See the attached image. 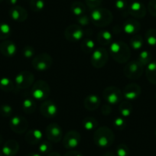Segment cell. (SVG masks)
I'll return each instance as SVG.
<instances>
[{
	"label": "cell",
	"instance_id": "obj_1",
	"mask_svg": "<svg viewBox=\"0 0 156 156\" xmlns=\"http://www.w3.org/2000/svg\"><path fill=\"white\" fill-rule=\"evenodd\" d=\"M109 54L112 59L119 64H126L131 58L129 47L122 41H112L109 44Z\"/></svg>",
	"mask_w": 156,
	"mask_h": 156
},
{
	"label": "cell",
	"instance_id": "obj_2",
	"mask_svg": "<svg viewBox=\"0 0 156 156\" xmlns=\"http://www.w3.org/2000/svg\"><path fill=\"white\" fill-rule=\"evenodd\" d=\"M115 135L111 129L107 126L97 128L94 134V143L100 148H107L113 144Z\"/></svg>",
	"mask_w": 156,
	"mask_h": 156
},
{
	"label": "cell",
	"instance_id": "obj_3",
	"mask_svg": "<svg viewBox=\"0 0 156 156\" xmlns=\"http://www.w3.org/2000/svg\"><path fill=\"white\" fill-rule=\"evenodd\" d=\"M91 22L95 26L106 27L110 25L113 19L112 12L105 8H97L91 11L90 15Z\"/></svg>",
	"mask_w": 156,
	"mask_h": 156
},
{
	"label": "cell",
	"instance_id": "obj_4",
	"mask_svg": "<svg viewBox=\"0 0 156 156\" xmlns=\"http://www.w3.org/2000/svg\"><path fill=\"white\" fill-rule=\"evenodd\" d=\"M51 94V88L48 83L43 80H38L32 85L31 95L34 100L44 101Z\"/></svg>",
	"mask_w": 156,
	"mask_h": 156
},
{
	"label": "cell",
	"instance_id": "obj_5",
	"mask_svg": "<svg viewBox=\"0 0 156 156\" xmlns=\"http://www.w3.org/2000/svg\"><path fill=\"white\" fill-rule=\"evenodd\" d=\"M31 64L35 70L39 72H44L50 69L52 66L53 58L48 53L38 54L34 57Z\"/></svg>",
	"mask_w": 156,
	"mask_h": 156
},
{
	"label": "cell",
	"instance_id": "obj_6",
	"mask_svg": "<svg viewBox=\"0 0 156 156\" xmlns=\"http://www.w3.org/2000/svg\"><path fill=\"white\" fill-rule=\"evenodd\" d=\"M64 37L70 42L81 41L85 37V31L82 26L78 24H72L68 25L64 31Z\"/></svg>",
	"mask_w": 156,
	"mask_h": 156
},
{
	"label": "cell",
	"instance_id": "obj_7",
	"mask_svg": "<svg viewBox=\"0 0 156 156\" xmlns=\"http://www.w3.org/2000/svg\"><path fill=\"white\" fill-rule=\"evenodd\" d=\"M142 73L143 66L138 61V60L128 61L123 68L124 75L129 79H139L142 75Z\"/></svg>",
	"mask_w": 156,
	"mask_h": 156
},
{
	"label": "cell",
	"instance_id": "obj_8",
	"mask_svg": "<svg viewBox=\"0 0 156 156\" xmlns=\"http://www.w3.org/2000/svg\"><path fill=\"white\" fill-rule=\"evenodd\" d=\"M109 53L104 48H97L91 54L90 63L95 68H102L107 63Z\"/></svg>",
	"mask_w": 156,
	"mask_h": 156
},
{
	"label": "cell",
	"instance_id": "obj_9",
	"mask_svg": "<svg viewBox=\"0 0 156 156\" xmlns=\"http://www.w3.org/2000/svg\"><path fill=\"white\" fill-rule=\"evenodd\" d=\"M122 92L119 88L115 86L107 87L103 91V98L109 104H118L122 100Z\"/></svg>",
	"mask_w": 156,
	"mask_h": 156
},
{
	"label": "cell",
	"instance_id": "obj_10",
	"mask_svg": "<svg viewBox=\"0 0 156 156\" xmlns=\"http://www.w3.org/2000/svg\"><path fill=\"white\" fill-rule=\"evenodd\" d=\"M14 82L17 89L26 90L34 83V76L31 72L24 70L16 75Z\"/></svg>",
	"mask_w": 156,
	"mask_h": 156
},
{
	"label": "cell",
	"instance_id": "obj_11",
	"mask_svg": "<svg viewBox=\"0 0 156 156\" xmlns=\"http://www.w3.org/2000/svg\"><path fill=\"white\" fill-rule=\"evenodd\" d=\"M28 122L26 118L20 115L12 116L9 121L10 129L16 134H23L28 128Z\"/></svg>",
	"mask_w": 156,
	"mask_h": 156
},
{
	"label": "cell",
	"instance_id": "obj_12",
	"mask_svg": "<svg viewBox=\"0 0 156 156\" xmlns=\"http://www.w3.org/2000/svg\"><path fill=\"white\" fill-rule=\"evenodd\" d=\"M45 134L49 142L52 143H58L62 139L63 131L58 124L51 123L46 127Z\"/></svg>",
	"mask_w": 156,
	"mask_h": 156
},
{
	"label": "cell",
	"instance_id": "obj_13",
	"mask_svg": "<svg viewBox=\"0 0 156 156\" xmlns=\"http://www.w3.org/2000/svg\"><path fill=\"white\" fill-rule=\"evenodd\" d=\"M81 141L80 133L75 130H71L66 133L63 139V145L67 149H73L79 145Z\"/></svg>",
	"mask_w": 156,
	"mask_h": 156
},
{
	"label": "cell",
	"instance_id": "obj_14",
	"mask_svg": "<svg viewBox=\"0 0 156 156\" xmlns=\"http://www.w3.org/2000/svg\"><path fill=\"white\" fill-rule=\"evenodd\" d=\"M40 112L46 118H54L58 113V106L55 102L46 100L43 101L40 106Z\"/></svg>",
	"mask_w": 156,
	"mask_h": 156
},
{
	"label": "cell",
	"instance_id": "obj_15",
	"mask_svg": "<svg viewBox=\"0 0 156 156\" xmlns=\"http://www.w3.org/2000/svg\"><path fill=\"white\" fill-rule=\"evenodd\" d=\"M128 14L136 19H142L146 14V9L142 2L134 1L129 5Z\"/></svg>",
	"mask_w": 156,
	"mask_h": 156
},
{
	"label": "cell",
	"instance_id": "obj_16",
	"mask_svg": "<svg viewBox=\"0 0 156 156\" xmlns=\"http://www.w3.org/2000/svg\"><path fill=\"white\" fill-rule=\"evenodd\" d=\"M141 87L137 83H129L124 87L122 95L127 100H133L140 96Z\"/></svg>",
	"mask_w": 156,
	"mask_h": 156
},
{
	"label": "cell",
	"instance_id": "obj_17",
	"mask_svg": "<svg viewBox=\"0 0 156 156\" xmlns=\"http://www.w3.org/2000/svg\"><path fill=\"white\" fill-rule=\"evenodd\" d=\"M9 16L17 22H23L28 18V12L23 7L15 5L9 9Z\"/></svg>",
	"mask_w": 156,
	"mask_h": 156
},
{
	"label": "cell",
	"instance_id": "obj_18",
	"mask_svg": "<svg viewBox=\"0 0 156 156\" xmlns=\"http://www.w3.org/2000/svg\"><path fill=\"white\" fill-rule=\"evenodd\" d=\"M43 133L39 129H31L26 132L25 136V141L30 145H37L41 142Z\"/></svg>",
	"mask_w": 156,
	"mask_h": 156
},
{
	"label": "cell",
	"instance_id": "obj_19",
	"mask_svg": "<svg viewBox=\"0 0 156 156\" xmlns=\"http://www.w3.org/2000/svg\"><path fill=\"white\" fill-rule=\"evenodd\" d=\"M101 104L100 97L96 94H90L87 96L83 100V106L89 111H94L98 109Z\"/></svg>",
	"mask_w": 156,
	"mask_h": 156
},
{
	"label": "cell",
	"instance_id": "obj_20",
	"mask_svg": "<svg viewBox=\"0 0 156 156\" xmlns=\"http://www.w3.org/2000/svg\"><path fill=\"white\" fill-rule=\"evenodd\" d=\"M0 52L5 57L14 56L17 52V46L13 41L5 40L0 43Z\"/></svg>",
	"mask_w": 156,
	"mask_h": 156
},
{
	"label": "cell",
	"instance_id": "obj_21",
	"mask_svg": "<svg viewBox=\"0 0 156 156\" xmlns=\"http://www.w3.org/2000/svg\"><path fill=\"white\" fill-rule=\"evenodd\" d=\"M19 144L14 139H9L4 143L2 151L5 156H14L19 152Z\"/></svg>",
	"mask_w": 156,
	"mask_h": 156
},
{
	"label": "cell",
	"instance_id": "obj_22",
	"mask_svg": "<svg viewBox=\"0 0 156 156\" xmlns=\"http://www.w3.org/2000/svg\"><path fill=\"white\" fill-rule=\"evenodd\" d=\"M141 28L140 23L136 19H127L123 24L122 30L129 35H135L139 31Z\"/></svg>",
	"mask_w": 156,
	"mask_h": 156
},
{
	"label": "cell",
	"instance_id": "obj_23",
	"mask_svg": "<svg viewBox=\"0 0 156 156\" xmlns=\"http://www.w3.org/2000/svg\"><path fill=\"white\" fill-rule=\"evenodd\" d=\"M113 37L112 33L108 30H101L97 35V41L103 46L109 45L112 42Z\"/></svg>",
	"mask_w": 156,
	"mask_h": 156
},
{
	"label": "cell",
	"instance_id": "obj_24",
	"mask_svg": "<svg viewBox=\"0 0 156 156\" xmlns=\"http://www.w3.org/2000/svg\"><path fill=\"white\" fill-rule=\"evenodd\" d=\"M22 109L27 114H32L36 110V103L34 98L26 96L22 101Z\"/></svg>",
	"mask_w": 156,
	"mask_h": 156
},
{
	"label": "cell",
	"instance_id": "obj_25",
	"mask_svg": "<svg viewBox=\"0 0 156 156\" xmlns=\"http://www.w3.org/2000/svg\"><path fill=\"white\" fill-rule=\"evenodd\" d=\"M80 47H81L82 51L86 54H92V52L97 48L96 43L94 42L93 39H91L89 37H83V40L81 41Z\"/></svg>",
	"mask_w": 156,
	"mask_h": 156
},
{
	"label": "cell",
	"instance_id": "obj_26",
	"mask_svg": "<svg viewBox=\"0 0 156 156\" xmlns=\"http://www.w3.org/2000/svg\"><path fill=\"white\" fill-rule=\"evenodd\" d=\"M146 77L150 83L156 84V61H151L147 65Z\"/></svg>",
	"mask_w": 156,
	"mask_h": 156
},
{
	"label": "cell",
	"instance_id": "obj_27",
	"mask_svg": "<svg viewBox=\"0 0 156 156\" xmlns=\"http://www.w3.org/2000/svg\"><path fill=\"white\" fill-rule=\"evenodd\" d=\"M15 82L9 77H2L0 79V89L5 92H12L16 89Z\"/></svg>",
	"mask_w": 156,
	"mask_h": 156
},
{
	"label": "cell",
	"instance_id": "obj_28",
	"mask_svg": "<svg viewBox=\"0 0 156 156\" xmlns=\"http://www.w3.org/2000/svg\"><path fill=\"white\" fill-rule=\"evenodd\" d=\"M133 105L129 101H123L119 103V112L122 117H129L133 113Z\"/></svg>",
	"mask_w": 156,
	"mask_h": 156
},
{
	"label": "cell",
	"instance_id": "obj_29",
	"mask_svg": "<svg viewBox=\"0 0 156 156\" xmlns=\"http://www.w3.org/2000/svg\"><path fill=\"white\" fill-rule=\"evenodd\" d=\"M70 11L73 13V16H75L76 17H79L84 14L85 11H86V7L83 2L76 1V2L72 3L71 6H70Z\"/></svg>",
	"mask_w": 156,
	"mask_h": 156
},
{
	"label": "cell",
	"instance_id": "obj_30",
	"mask_svg": "<svg viewBox=\"0 0 156 156\" xmlns=\"http://www.w3.org/2000/svg\"><path fill=\"white\" fill-rule=\"evenodd\" d=\"M82 125L85 129L87 131H91V130L97 129V126H98V122L94 117L87 116L83 119Z\"/></svg>",
	"mask_w": 156,
	"mask_h": 156
},
{
	"label": "cell",
	"instance_id": "obj_31",
	"mask_svg": "<svg viewBox=\"0 0 156 156\" xmlns=\"http://www.w3.org/2000/svg\"><path fill=\"white\" fill-rule=\"evenodd\" d=\"M144 44L143 38L139 34H135L130 39V46L134 50H139L142 48Z\"/></svg>",
	"mask_w": 156,
	"mask_h": 156
},
{
	"label": "cell",
	"instance_id": "obj_32",
	"mask_svg": "<svg viewBox=\"0 0 156 156\" xmlns=\"http://www.w3.org/2000/svg\"><path fill=\"white\" fill-rule=\"evenodd\" d=\"M12 28L9 25L2 22L0 23V40H5L10 37Z\"/></svg>",
	"mask_w": 156,
	"mask_h": 156
},
{
	"label": "cell",
	"instance_id": "obj_33",
	"mask_svg": "<svg viewBox=\"0 0 156 156\" xmlns=\"http://www.w3.org/2000/svg\"><path fill=\"white\" fill-rule=\"evenodd\" d=\"M30 9L32 10L34 12H41L44 8V0H30L29 2Z\"/></svg>",
	"mask_w": 156,
	"mask_h": 156
},
{
	"label": "cell",
	"instance_id": "obj_34",
	"mask_svg": "<svg viewBox=\"0 0 156 156\" xmlns=\"http://www.w3.org/2000/svg\"><path fill=\"white\" fill-rule=\"evenodd\" d=\"M145 41L150 46L156 45V30L150 28L145 33Z\"/></svg>",
	"mask_w": 156,
	"mask_h": 156
},
{
	"label": "cell",
	"instance_id": "obj_35",
	"mask_svg": "<svg viewBox=\"0 0 156 156\" xmlns=\"http://www.w3.org/2000/svg\"><path fill=\"white\" fill-rule=\"evenodd\" d=\"M151 55L148 51H143L141 52L138 58V61L142 64V66H146L151 62Z\"/></svg>",
	"mask_w": 156,
	"mask_h": 156
},
{
	"label": "cell",
	"instance_id": "obj_36",
	"mask_svg": "<svg viewBox=\"0 0 156 156\" xmlns=\"http://www.w3.org/2000/svg\"><path fill=\"white\" fill-rule=\"evenodd\" d=\"M52 148V142L48 141H43L39 143L38 145V151L39 152L41 153V154H49L50 152H51Z\"/></svg>",
	"mask_w": 156,
	"mask_h": 156
},
{
	"label": "cell",
	"instance_id": "obj_37",
	"mask_svg": "<svg viewBox=\"0 0 156 156\" xmlns=\"http://www.w3.org/2000/svg\"><path fill=\"white\" fill-rule=\"evenodd\" d=\"M115 9L121 13H127L128 14L129 5L126 0H115L114 3Z\"/></svg>",
	"mask_w": 156,
	"mask_h": 156
},
{
	"label": "cell",
	"instance_id": "obj_38",
	"mask_svg": "<svg viewBox=\"0 0 156 156\" xmlns=\"http://www.w3.org/2000/svg\"><path fill=\"white\" fill-rule=\"evenodd\" d=\"M115 154L116 156H129V148L126 144H119L117 145Z\"/></svg>",
	"mask_w": 156,
	"mask_h": 156
},
{
	"label": "cell",
	"instance_id": "obj_39",
	"mask_svg": "<svg viewBox=\"0 0 156 156\" xmlns=\"http://www.w3.org/2000/svg\"><path fill=\"white\" fill-rule=\"evenodd\" d=\"M127 123L124 119V117L122 116H117L113 120V126L116 130H123L126 126Z\"/></svg>",
	"mask_w": 156,
	"mask_h": 156
},
{
	"label": "cell",
	"instance_id": "obj_40",
	"mask_svg": "<svg viewBox=\"0 0 156 156\" xmlns=\"http://www.w3.org/2000/svg\"><path fill=\"white\" fill-rule=\"evenodd\" d=\"M13 109L10 105L2 104L0 106V115L3 117L12 116Z\"/></svg>",
	"mask_w": 156,
	"mask_h": 156
},
{
	"label": "cell",
	"instance_id": "obj_41",
	"mask_svg": "<svg viewBox=\"0 0 156 156\" xmlns=\"http://www.w3.org/2000/svg\"><path fill=\"white\" fill-rule=\"evenodd\" d=\"M22 54H23V56L25 58H31L32 57L34 56L35 55V50H34V48L32 46L27 45L22 50Z\"/></svg>",
	"mask_w": 156,
	"mask_h": 156
},
{
	"label": "cell",
	"instance_id": "obj_42",
	"mask_svg": "<svg viewBox=\"0 0 156 156\" xmlns=\"http://www.w3.org/2000/svg\"><path fill=\"white\" fill-rule=\"evenodd\" d=\"M76 21L78 22V25L80 26H87L91 22L90 18L85 14L82 15L79 17H76Z\"/></svg>",
	"mask_w": 156,
	"mask_h": 156
},
{
	"label": "cell",
	"instance_id": "obj_43",
	"mask_svg": "<svg viewBox=\"0 0 156 156\" xmlns=\"http://www.w3.org/2000/svg\"><path fill=\"white\" fill-rule=\"evenodd\" d=\"M103 0H85L86 5L91 9H97L101 5Z\"/></svg>",
	"mask_w": 156,
	"mask_h": 156
},
{
	"label": "cell",
	"instance_id": "obj_44",
	"mask_svg": "<svg viewBox=\"0 0 156 156\" xmlns=\"http://www.w3.org/2000/svg\"><path fill=\"white\" fill-rule=\"evenodd\" d=\"M148 9L151 16L156 17V0H151L148 5Z\"/></svg>",
	"mask_w": 156,
	"mask_h": 156
},
{
	"label": "cell",
	"instance_id": "obj_45",
	"mask_svg": "<svg viewBox=\"0 0 156 156\" xmlns=\"http://www.w3.org/2000/svg\"><path fill=\"white\" fill-rule=\"evenodd\" d=\"M101 112L104 115H110L112 112V108H111L110 104H103L101 107Z\"/></svg>",
	"mask_w": 156,
	"mask_h": 156
},
{
	"label": "cell",
	"instance_id": "obj_46",
	"mask_svg": "<svg viewBox=\"0 0 156 156\" xmlns=\"http://www.w3.org/2000/svg\"><path fill=\"white\" fill-rule=\"evenodd\" d=\"M64 156H83L80 151H75V150H71V151H67L64 154Z\"/></svg>",
	"mask_w": 156,
	"mask_h": 156
},
{
	"label": "cell",
	"instance_id": "obj_47",
	"mask_svg": "<svg viewBox=\"0 0 156 156\" xmlns=\"http://www.w3.org/2000/svg\"><path fill=\"white\" fill-rule=\"evenodd\" d=\"M7 1V3L9 4V5H12V6H15V5H16V4H17L18 2V0H6Z\"/></svg>",
	"mask_w": 156,
	"mask_h": 156
},
{
	"label": "cell",
	"instance_id": "obj_48",
	"mask_svg": "<svg viewBox=\"0 0 156 156\" xmlns=\"http://www.w3.org/2000/svg\"><path fill=\"white\" fill-rule=\"evenodd\" d=\"M47 156H61V155L59 154V153L57 152V151H51V152H50L49 154H48Z\"/></svg>",
	"mask_w": 156,
	"mask_h": 156
},
{
	"label": "cell",
	"instance_id": "obj_49",
	"mask_svg": "<svg viewBox=\"0 0 156 156\" xmlns=\"http://www.w3.org/2000/svg\"><path fill=\"white\" fill-rule=\"evenodd\" d=\"M102 156H116V155H115V153L112 152V151H107V152L103 154Z\"/></svg>",
	"mask_w": 156,
	"mask_h": 156
},
{
	"label": "cell",
	"instance_id": "obj_50",
	"mask_svg": "<svg viewBox=\"0 0 156 156\" xmlns=\"http://www.w3.org/2000/svg\"><path fill=\"white\" fill-rule=\"evenodd\" d=\"M25 156H41V154H39V153L31 152V153H29V154H27L26 155H25Z\"/></svg>",
	"mask_w": 156,
	"mask_h": 156
},
{
	"label": "cell",
	"instance_id": "obj_51",
	"mask_svg": "<svg viewBox=\"0 0 156 156\" xmlns=\"http://www.w3.org/2000/svg\"><path fill=\"white\" fill-rule=\"evenodd\" d=\"M2 142H3V138H2V135L0 134V145H2Z\"/></svg>",
	"mask_w": 156,
	"mask_h": 156
},
{
	"label": "cell",
	"instance_id": "obj_52",
	"mask_svg": "<svg viewBox=\"0 0 156 156\" xmlns=\"http://www.w3.org/2000/svg\"><path fill=\"white\" fill-rule=\"evenodd\" d=\"M4 154H3V153H2V150H0V156H3Z\"/></svg>",
	"mask_w": 156,
	"mask_h": 156
},
{
	"label": "cell",
	"instance_id": "obj_53",
	"mask_svg": "<svg viewBox=\"0 0 156 156\" xmlns=\"http://www.w3.org/2000/svg\"><path fill=\"white\" fill-rule=\"evenodd\" d=\"M2 1H3V0H0V2H2Z\"/></svg>",
	"mask_w": 156,
	"mask_h": 156
},
{
	"label": "cell",
	"instance_id": "obj_54",
	"mask_svg": "<svg viewBox=\"0 0 156 156\" xmlns=\"http://www.w3.org/2000/svg\"><path fill=\"white\" fill-rule=\"evenodd\" d=\"M155 135H156V132H155Z\"/></svg>",
	"mask_w": 156,
	"mask_h": 156
},
{
	"label": "cell",
	"instance_id": "obj_55",
	"mask_svg": "<svg viewBox=\"0 0 156 156\" xmlns=\"http://www.w3.org/2000/svg\"><path fill=\"white\" fill-rule=\"evenodd\" d=\"M155 96H156V95H155Z\"/></svg>",
	"mask_w": 156,
	"mask_h": 156
}]
</instances>
